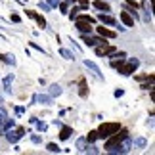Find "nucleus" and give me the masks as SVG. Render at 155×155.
Wrapping results in <instances>:
<instances>
[{
    "label": "nucleus",
    "mask_w": 155,
    "mask_h": 155,
    "mask_svg": "<svg viewBox=\"0 0 155 155\" xmlns=\"http://www.w3.org/2000/svg\"><path fill=\"white\" fill-rule=\"evenodd\" d=\"M127 136H128L127 130H121V132L117 130V132H113L111 136H107V142H105L104 150H107L109 153H113V151H115L117 147H119V144H121V142H123L124 138H127Z\"/></svg>",
    "instance_id": "obj_1"
},
{
    "label": "nucleus",
    "mask_w": 155,
    "mask_h": 155,
    "mask_svg": "<svg viewBox=\"0 0 155 155\" xmlns=\"http://www.w3.org/2000/svg\"><path fill=\"white\" fill-rule=\"evenodd\" d=\"M138 65H140V61L136 58H130V59H127V61H119V65H117V69H119V73L121 75H124V77H128V75H132L136 69H138Z\"/></svg>",
    "instance_id": "obj_2"
},
{
    "label": "nucleus",
    "mask_w": 155,
    "mask_h": 155,
    "mask_svg": "<svg viewBox=\"0 0 155 155\" xmlns=\"http://www.w3.org/2000/svg\"><path fill=\"white\" fill-rule=\"evenodd\" d=\"M77 19V29H79L81 33H92V23H94V17H90V15H77L75 17Z\"/></svg>",
    "instance_id": "obj_3"
},
{
    "label": "nucleus",
    "mask_w": 155,
    "mask_h": 155,
    "mask_svg": "<svg viewBox=\"0 0 155 155\" xmlns=\"http://www.w3.org/2000/svg\"><path fill=\"white\" fill-rule=\"evenodd\" d=\"M117 130H121V124L119 123H104L102 127L98 128V138H107V136H111L113 132H117Z\"/></svg>",
    "instance_id": "obj_4"
},
{
    "label": "nucleus",
    "mask_w": 155,
    "mask_h": 155,
    "mask_svg": "<svg viewBox=\"0 0 155 155\" xmlns=\"http://www.w3.org/2000/svg\"><path fill=\"white\" fill-rule=\"evenodd\" d=\"M23 136H25V128H17V130H10L6 132V138H8V142H12V144H15L17 140H21Z\"/></svg>",
    "instance_id": "obj_5"
},
{
    "label": "nucleus",
    "mask_w": 155,
    "mask_h": 155,
    "mask_svg": "<svg viewBox=\"0 0 155 155\" xmlns=\"http://www.w3.org/2000/svg\"><path fill=\"white\" fill-rule=\"evenodd\" d=\"M84 67L86 69H90L92 73H94V77H96V79H100V81H104V75H102V71H100V67L94 61H88V59H84Z\"/></svg>",
    "instance_id": "obj_6"
},
{
    "label": "nucleus",
    "mask_w": 155,
    "mask_h": 155,
    "mask_svg": "<svg viewBox=\"0 0 155 155\" xmlns=\"http://www.w3.org/2000/svg\"><path fill=\"white\" fill-rule=\"evenodd\" d=\"M82 40H84L86 46H98V44H104L105 42L104 38H94V37H90V33H82Z\"/></svg>",
    "instance_id": "obj_7"
},
{
    "label": "nucleus",
    "mask_w": 155,
    "mask_h": 155,
    "mask_svg": "<svg viewBox=\"0 0 155 155\" xmlns=\"http://www.w3.org/2000/svg\"><path fill=\"white\" fill-rule=\"evenodd\" d=\"M130 146H132V140L127 136V138H124L121 144H119V147H117L113 153H128V151H130Z\"/></svg>",
    "instance_id": "obj_8"
},
{
    "label": "nucleus",
    "mask_w": 155,
    "mask_h": 155,
    "mask_svg": "<svg viewBox=\"0 0 155 155\" xmlns=\"http://www.w3.org/2000/svg\"><path fill=\"white\" fill-rule=\"evenodd\" d=\"M98 19L104 23V25H111V27H117V19L113 15H109V14H100L98 15Z\"/></svg>",
    "instance_id": "obj_9"
},
{
    "label": "nucleus",
    "mask_w": 155,
    "mask_h": 155,
    "mask_svg": "<svg viewBox=\"0 0 155 155\" xmlns=\"http://www.w3.org/2000/svg\"><path fill=\"white\" fill-rule=\"evenodd\" d=\"M113 52H115V48H113V46H107L105 42H104V46H98V48H96L98 56H111Z\"/></svg>",
    "instance_id": "obj_10"
},
{
    "label": "nucleus",
    "mask_w": 155,
    "mask_h": 155,
    "mask_svg": "<svg viewBox=\"0 0 155 155\" xmlns=\"http://www.w3.org/2000/svg\"><path fill=\"white\" fill-rule=\"evenodd\" d=\"M6 121H8V111L0 107V134L6 132Z\"/></svg>",
    "instance_id": "obj_11"
},
{
    "label": "nucleus",
    "mask_w": 155,
    "mask_h": 155,
    "mask_svg": "<svg viewBox=\"0 0 155 155\" xmlns=\"http://www.w3.org/2000/svg\"><path fill=\"white\" fill-rule=\"evenodd\" d=\"M33 102H40V104H44V105H52L54 98L52 96H46V94H38V96L33 98Z\"/></svg>",
    "instance_id": "obj_12"
},
{
    "label": "nucleus",
    "mask_w": 155,
    "mask_h": 155,
    "mask_svg": "<svg viewBox=\"0 0 155 155\" xmlns=\"http://www.w3.org/2000/svg\"><path fill=\"white\" fill-rule=\"evenodd\" d=\"M121 19L127 27H134V17L128 14V12H121Z\"/></svg>",
    "instance_id": "obj_13"
},
{
    "label": "nucleus",
    "mask_w": 155,
    "mask_h": 155,
    "mask_svg": "<svg viewBox=\"0 0 155 155\" xmlns=\"http://www.w3.org/2000/svg\"><path fill=\"white\" fill-rule=\"evenodd\" d=\"M98 35L104 38H115V31H109V29L105 27H98Z\"/></svg>",
    "instance_id": "obj_14"
},
{
    "label": "nucleus",
    "mask_w": 155,
    "mask_h": 155,
    "mask_svg": "<svg viewBox=\"0 0 155 155\" xmlns=\"http://www.w3.org/2000/svg\"><path fill=\"white\" fill-rule=\"evenodd\" d=\"M71 134H73V128L71 127H61V132H59V140H69L71 138Z\"/></svg>",
    "instance_id": "obj_15"
},
{
    "label": "nucleus",
    "mask_w": 155,
    "mask_h": 155,
    "mask_svg": "<svg viewBox=\"0 0 155 155\" xmlns=\"http://www.w3.org/2000/svg\"><path fill=\"white\" fill-rule=\"evenodd\" d=\"M94 8L100 10V12H109V10H111L109 4H107L105 0H96V2H94Z\"/></svg>",
    "instance_id": "obj_16"
},
{
    "label": "nucleus",
    "mask_w": 155,
    "mask_h": 155,
    "mask_svg": "<svg viewBox=\"0 0 155 155\" xmlns=\"http://www.w3.org/2000/svg\"><path fill=\"white\" fill-rule=\"evenodd\" d=\"M0 58H2V61H4V63L15 65V56H14V54H2V56H0Z\"/></svg>",
    "instance_id": "obj_17"
},
{
    "label": "nucleus",
    "mask_w": 155,
    "mask_h": 155,
    "mask_svg": "<svg viewBox=\"0 0 155 155\" xmlns=\"http://www.w3.org/2000/svg\"><path fill=\"white\" fill-rule=\"evenodd\" d=\"M71 2H73V0H61V2H59V8H61V14H69Z\"/></svg>",
    "instance_id": "obj_18"
},
{
    "label": "nucleus",
    "mask_w": 155,
    "mask_h": 155,
    "mask_svg": "<svg viewBox=\"0 0 155 155\" xmlns=\"http://www.w3.org/2000/svg\"><path fill=\"white\" fill-rule=\"evenodd\" d=\"M59 94H61V86H59V84H52L50 86V96L54 98V96H59Z\"/></svg>",
    "instance_id": "obj_19"
},
{
    "label": "nucleus",
    "mask_w": 155,
    "mask_h": 155,
    "mask_svg": "<svg viewBox=\"0 0 155 155\" xmlns=\"http://www.w3.org/2000/svg\"><path fill=\"white\" fill-rule=\"evenodd\" d=\"M79 88H81V90H79V94H81L82 98H84L86 94H88V90H86V81H84V79H81V84H79Z\"/></svg>",
    "instance_id": "obj_20"
},
{
    "label": "nucleus",
    "mask_w": 155,
    "mask_h": 155,
    "mask_svg": "<svg viewBox=\"0 0 155 155\" xmlns=\"http://www.w3.org/2000/svg\"><path fill=\"white\" fill-rule=\"evenodd\" d=\"M12 81H14V75H8L4 79V90L6 92H10V84H12Z\"/></svg>",
    "instance_id": "obj_21"
},
{
    "label": "nucleus",
    "mask_w": 155,
    "mask_h": 155,
    "mask_svg": "<svg viewBox=\"0 0 155 155\" xmlns=\"http://www.w3.org/2000/svg\"><path fill=\"white\" fill-rule=\"evenodd\" d=\"M33 19H37V23H38V25H40V27H42V29L46 27V19H44V17H42V15H38V14H37V12H35V17H33Z\"/></svg>",
    "instance_id": "obj_22"
},
{
    "label": "nucleus",
    "mask_w": 155,
    "mask_h": 155,
    "mask_svg": "<svg viewBox=\"0 0 155 155\" xmlns=\"http://www.w3.org/2000/svg\"><path fill=\"white\" fill-rule=\"evenodd\" d=\"M35 124H37V128L40 130V132H46V130H48V124L42 123V121H35Z\"/></svg>",
    "instance_id": "obj_23"
},
{
    "label": "nucleus",
    "mask_w": 155,
    "mask_h": 155,
    "mask_svg": "<svg viewBox=\"0 0 155 155\" xmlns=\"http://www.w3.org/2000/svg\"><path fill=\"white\" fill-rule=\"evenodd\" d=\"M59 54H61V58H65V59H73V52H69V50H65V48L59 50Z\"/></svg>",
    "instance_id": "obj_24"
},
{
    "label": "nucleus",
    "mask_w": 155,
    "mask_h": 155,
    "mask_svg": "<svg viewBox=\"0 0 155 155\" xmlns=\"http://www.w3.org/2000/svg\"><path fill=\"white\" fill-rule=\"evenodd\" d=\"M84 153H94L96 155V153H100V150L96 146H84Z\"/></svg>",
    "instance_id": "obj_25"
},
{
    "label": "nucleus",
    "mask_w": 155,
    "mask_h": 155,
    "mask_svg": "<svg viewBox=\"0 0 155 155\" xmlns=\"http://www.w3.org/2000/svg\"><path fill=\"white\" fill-rule=\"evenodd\" d=\"M46 150H48L50 153H58V151H59V146L52 142V144H48V146H46Z\"/></svg>",
    "instance_id": "obj_26"
},
{
    "label": "nucleus",
    "mask_w": 155,
    "mask_h": 155,
    "mask_svg": "<svg viewBox=\"0 0 155 155\" xmlns=\"http://www.w3.org/2000/svg\"><path fill=\"white\" fill-rule=\"evenodd\" d=\"M94 140H98V130H92V132H88V136H86V142H94Z\"/></svg>",
    "instance_id": "obj_27"
},
{
    "label": "nucleus",
    "mask_w": 155,
    "mask_h": 155,
    "mask_svg": "<svg viewBox=\"0 0 155 155\" xmlns=\"http://www.w3.org/2000/svg\"><path fill=\"white\" fill-rule=\"evenodd\" d=\"M84 146H86V138H79V140H77V147H79L81 151H84Z\"/></svg>",
    "instance_id": "obj_28"
},
{
    "label": "nucleus",
    "mask_w": 155,
    "mask_h": 155,
    "mask_svg": "<svg viewBox=\"0 0 155 155\" xmlns=\"http://www.w3.org/2000/svg\"><path fill=\"white\" fill-rule=\"evenodd\" d=\"M134 146H136V147H146V140H144V138H136V140H134Z\"/></svg>",
    "instance_id": "obj_29"
},
{
    "label": "nucleus",
    "mask_w": 155,
    "mask_h": 155,
    "mask_svg": "<svg viewBox=\"0 0 155 155\" xmlns=\"http://www.w3.org/2000/svg\"><path fill=\"white\" fill-rule=\"evenodd\" d=\"M38 8H40V10H44V12H50V4H48V2H42V0H40V2H38Z\"/></svg>",
    "instance_id": "obj_30"
},
{
    "label": "nucleus",
    "mask_w": 155,
    "mask_h": 155,
    "mask_svg": "<svg viewBox=\"0 0 155 155\" xmlns=\"http://www.w3.org/2000/svg\"><path fill=\"white\" fill-rule=\"evenodd\" d=\"M79 12H81V8H75V6H73V10L69 12V17H71V19H75V17L79 15Z\"/></svg>",
    "instance_id": "obj_31"
},
{
    "label": "nucleus",
    "mask_w": 155,
    "mask_h": 155,
    "mask_svg": "<svg viewBox=\"0 0 155 155\" xmlns=\"http://www.w3.org/2000/svg\"><path fill=\"white\" fill-rule=\"evenodd\" d=\"M151 88H153V81L146 82V84H142V90H151Z\"/></svg>",
    "instance_id": "obj_32"
},
{
    "label": "nucleus",
    "mask_w": 155,
    "mask_h": 155,
    "mask_svg": "<svg viewBox=\"0 0 155 155\" xmlns=\"http://www.w3.org/2000/svg\"><path fill=\"white\" fill-rule=\"evenodd\" d=\"M81 2V10H88V0H79Z\"/></svg>",
    "instance_id": "obj_33"
},
{
    "label": "nucleus",
    "mask_w": 155,
    "mask_h": 155,
    "mask_svg": "<svg viewBox=\"0 0 155 155\" xmlns=\"http://www.w3.org/2000/svg\"><path fill=\"white\" fill-rule=\"evenodd\" d=\"M10 19L14 21V23H19V21H21V19H19V15H17V14H12V15H10Z\"/></svg>",
    "instance_id": "obj_34"
},
{
    "label": "nucleus",
    "mask_w": 155,
    "mask_h": 155,
    "mask_svg": "<svg viewBox=\"0 0 155 155\" xmlns=\"http://www.w3.org/2000/svg\"><path fill=\"white\" fill-rule=\"evenodd\" d=\"M23 111H25V107H23V105H17V107H15V113H17V115H21Z\"/></svg>",
    "instance_id": "obj_35"
},
{
    "label": "nucleus",
    "mask_w": 155,
    "mask_h": 155,
    "mask_svg": "<svg viewBox=\"0 0 155 155\" xmlns=\"http://www.w3.org/2000/svg\"><path fill=\"white\" fill-rule=\"evenodd\" d=\"M71 46H73V48H75L77 52H81V48H79V44H77L75 40H73V37H71Z\"/></svg>",
    "instance_id": "obj_36"
},
{
    "label": "nucleus",
    "mask_w": 155,
    "mask_h": 155,
    "mask_svg": "<svg viewBox=\"0 0 155 155\" xmlns=\"http://www.w3.org/2000/svg\"><path fill=\"white\" fill-rule=\"evenodd\" d=\"M61 0H48V4H50V8H54V6H58Z\"/></svg>",
    "instance_id": "obj_37"
},
{
    "label": "nucleus",
    "mask_w": 155,
    "mask_h": 155,
    "mask_svg": "<svg viewBox=\"0 0 155 155\" xmlns=\"http://www.w3.org/2000/svg\"><path fill=\"white\" fill-rule=\"evenodd\" d=\"M31 46H33V48H35V50H38V52H42V54H44V50H42V48H40V46H38V44H35V42H31Z\"/></svg>",
    "instance_id": "obj_38"
},
{
    "label": "nucleus",
    "mask_w": 155,
    "mask_h": 155,
    "mask_svg": "<svg viewBox=\"0 0 155 155\" xmlns=\"http://www.w3.org/2000/svg\"><path fill=\"white\" fill-rule=\"evenodd\" d=\"M33 142H35V144H40V136H33V138H31Z\"/></svg>",
    "instance_id": "obj_39"
},
{
    "label": "nucleus",
    "mask_w": 155,
    "mask_h": 155,
    "mask_svg": "<svg viewBox=\"0 0 155 155\" xmlns=\"http://www.w3.org/2000/svg\"><path fill=\"white\" fill-rule=\"evenodd\" d=\"M123 94H124L123 90H115V98H121V96H123Z\"/></svg>",
    "instance_id": "obj_40"
},
{
    "label": "nucleus",
    "mask_w": 155,
    "mask_h": 155,
    "mask_svg": "<svg viewBox=\"0 0 155 155\" xmlns=\"http://www.w3.org/2000/svg\"><path fill=\"white\" fill-rule=\"evenodd\" d=\"M0 40H4V35H0Z\"/></svg>",
    "instance_id": "obj_41"
}]
</instances>
